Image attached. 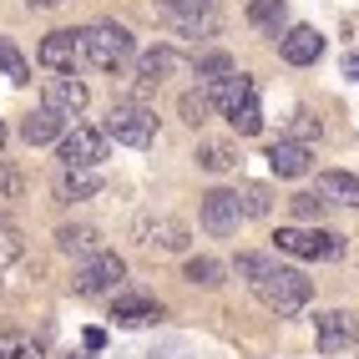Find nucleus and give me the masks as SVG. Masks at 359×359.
Returning a JSON list of instances; mask_svg holds the SVG:
<instances>
[{
	"label": "nucleus",
	"instance_id": "nucleus-1",
	"mask_svg": "<svg viewBox=\"0 0 359 359\" xmlns=\"http://www.w3.org/2000/svg\"><path fill=\"white\" fill-rule=\"evenodd\" d=\"M253 294H258V304L269 309V314H278V319H294L299 309L309 304V294H314V283H309L299 269H289V263H273V269L253 283Z\"/></svg>",
	"mask_w": 359,
	"mask_h": 359
},
{
	"label": "nucleus",
	"instance_id": "nucleus-2",
	"mask_svg": "<svg viewBox=\"0 0 359 359\" xmlns=\"http://www.w3.org/2000/svg\"><path fill=\"white\" fill-rule=\"evenodd\" d=\"M137 51V41L127 26H116V20H102V26H91L86 31V61L91 66H102V71H122Z\"/></svg>",
	"mask_w": 359,
	"mask_h": 359
},
{
	"label": "nucleus",
	"instance_id": "nucleus-3",
	"mask_svg": "<svg viewBox=\"0 0 359 359\" xmlns=\"http://www.w3.org/2000/svg\"><path fill=\"white\" fill-rule=\"evenodd\" d=\"M107 137H116L122 147H152L157 137V111L142 102H116L107 111Z\"/></svg>",
	"mask_w": 359,
	"mask_h": 359
},
{
	"label": "nucleus",
	"instance_id": "nucleus-4",
	"mask_svg": "<svg viewBox=\"0 0 359 359\" xmlns=\"http://www.w3.org/2000/svg\"><path fill=\"white\" fill-rule=\"evenodd\" d=\"M273 248L278 253H294V258H324V263H334L344 253V233H329V228H278L273 233Z\"/></svg>",
	"mask_w": 359,
	"mask_h": 359
},
{
	"label": "nucleus",
	"instance_id": "nucleus-5",
	"mask_svg": "<svg viewBox=\"0 0 359 359\" xmlns=\"http://www.w3.org/2000/svg\"><path fill=\"white\" fill-rule=\"evenodd\" d=\"M81 61H86V31H51L41 41V66L56 76H76Z\"/></svg>",
	"mask_w": 359,
	"mask_h": 359
},
{
	"label": "nucleus",
	"instance_id": "nucleus-6",
	"mask_svg": "<svg viewBox=\"0 0 359 359\" xmlns=\"http://www.w3.org/2000/svg\"><path fill=\"white\" fill-rule=\"evenodd\" d=\"M122 278H127V263L116 253H91L76 269V294H86V299L111 294V289H122Z\"/></svg>",
	"mask_w": 359,
	"mask_h": 359
},
{
	"label": "nucleus",
	"instance_id": "nucleus-7",
	"mask_svg": "<svg viewBox=\"0 0 359 359\" xmlns=\"http://www.w3.org/2000/svg\"><path fill=\"white\" fill-rule=\"evenodd\" d=\"M198 218L212 238H233L238 223H243V208H238V193L233 187H212V193H203V208H198Z\"/></svg>",
	"mask_w": 359,
	"mask_h": 359
},
{
	"label": "nucleus",
	"instance_id": "nucleus-8",
	"mask_svg": "<svg viewBox=\"0 0 359 359\" xmlns=\"http://www.w3.org/2000/svg\"><path fill=\"white\" fill-rule=\"evenodd\" d=\"M102 157H107V132H97V127H76V132L61 137V162L71 167V172H91Z\"/></svg>",
	"mask_w": 359,
	"mask_h": 359
},
{
	"label": "nucleus",
	"instance_id": "nucleus-9",
	"mask_svg": "<svg viewBox=\"0 0 359 359\" xmlns=\"http://www.w3.org/2000/svg\"><path fill=\"white\" fill-rule=\"evenodd\" d=\"M86 102H91V91H86L81 76H51V81H46V97H41V107H51L56 116H66V122L81 116Z\"/></svg>",
	"mask_w": 359,
	"mask_h": 359
},
{
	"label": "nucleus",
	"instance_id": "nucleus-10",
	"mask_svg": "<svg viewBox=\"0 0 359 359\" xmlns=\"http://www.w3.org/2000/svg\"><path fill=\"white\" fill-rule=\"evenodd\" d=\"M137 238L147 248H162V253H187V243H193L182 218H147V223H137Z\"/></svg>",
	"mask_w": 359,
	"mask_h": 359
},
{
	"label": "nucleus",
	"instance_id": "nucleus-11",
	"mask_svg": "<svg viewBox=\"0 0 359 359\" xmlns=\"http://www.w3.org/2000/svg\"><path fill=\"white\" fill-rule=\"evenodd\" d=\"M278 51H283V61H289V66H314V61L324 56V36H319L314 26H294V31L278 36Z\"/></svg>",
	"mask_w": 359,
	"mask_h": 359
},
{
	"label": "nucleus",
	"instance_id": "nucleus-12",
	"mask_svg": "<svg viewBox=\"0 0 359 359\" xmlns=\"http://www.w3.org/2000/svg\"><path fill=\"white\" fill-rule=\"evenodd\" d=\"M314 334H319V349H324V354H339L344 344H354V339H359V319H354V314H344V309H334V314H319Z\"/></svg>",
	"mask_w": 359,
	"mask_h": 359
},
{
	"label": "nucleus",
	"instance_id": "nucleus-13",
	"mask_svg": "<svg viewBox=\"0 0 359 359\" xmlns=\"http://www.w3.org/2000/svg\"><path fill=\"white\" fill-rule=\"evenodd\" d=\"M269 167H273V177H304L309 167H314V157H309V142H273L269 147Z\"/></svg>",
	"mask_w": 359,
	"mask_h": 359
},
{
	"label": "nucleus",
	"instance_id": "nucleus-14",
	"mask_svg": "<svg viewBox=\"0 0 359 359\" xmlns=\"http://www.w3.org/2000/svg\"><path fill=\"white\" fill-rule=\"evenodd\" d=\"M162 15L172 20L182 36H198V26L212 20V0H162Z\"/></svg>",
	"mask_w": 359,
	"mask_h": 359
},
{
	"label": "nucleus",
	"instance_id": "nucleus-15",
	"mask_svg": "<svg viewBox=\"0 0 359 359\" xmlns=\"http://www.w3.org/2000/svg\"><path fill=\"white\" fill-rule=\"evenodd\" d=\"M111 319L122 324V329H142V324H157L162 319V304L147 299V294H122L116 309H111Z\"/></svg>",
	"mask_w": 359,
	"mask_h": 359
},
{
	"label": "nucleus",
	"instance_id": "nucleus-16",
	"mask_svg": "<svg viewBox=\"0 0 359 359\" xmlns=\"http://www.w3.org/2000/svg\"><path fill=\"white\" fill-rule=\"evenodd\" d=\"M187 61H182V51H172V46H157V51H147L137 61V76H142V86H157V81H167V76H177Z\"/></svg>",
	"mask_w": 359,
	"mask_h": 359
},
{
	"label": "nucleus",
	"instance_id": "nucleus-17",
	"mask_svg": "<svg viewBox=\"0 0 359 359\" xmlns=\"http://www.w3.org/2000/svg\"><path fill=\"white\" fill-rule=\"evenodd\" d=\"M56 248L66 258H91V253H102V233L91 228V223H66L56 233Z\"/></svg>",
	"mask_w": 359,
	"mask_h": 359
},
{
	"label": "nucleus",
	"instance_id": "nucleus-18",
	"mask_svg": "<svg viewBox=\"0 0 359 359\" xmlns=\"http://www.w3.org/2000/svg\"><path fill=\"white\" fill-rule=\"evenodd\" d=\"M253 97H258V86H253V76H243V71H233L228 81L212 86V107H218L223 116H228V111H238L243 102H253Z\"/></svg>",
	"mask_w": 359,
	"mask_h": 359
},
{
	"label": "nucleus",
	"instance_id": "nucleus-19",
	"mask_svg": "<svg viewBox=\"0 0 359 359\" xmlns=\"http://www.w3.org/2000/svg\"><path fill=\"white\" fill-rule=\"evenodd\" d=\"M61 127H66V116H56L51 107H41V111H31L26 122H20V137H26L31 147H46V142L61 137Z\"/></svg>",
	"mask_w": 359,
	"mask_h": 359
},
{
	"label": "nucleus",
	"instance_id": "nucleus-20",
	"mask_svg": "<svg viewBox=\"0 0 359 359\" xmlns=\"http://www.w3.org/2000/svg\"><path fill=\"white\" fill-rule=\"evenodd\" d=\"M319 198L339 203V208H359V177L354 172H319Z\"/></svg>",
	"mask_w": 359,
	"mask_h": 359
},
{
	"label": "nucleus",
	"instance_id": "nucleus-21",
	"mask_svg": "<svg viewBox=\"0 0 359 359\" xmlns=\"http://www.w3.org/2000/svg\"><path fill=\"white\" fill-rule=\"evenodd\" d=\"M283 20H289V6L283 0H248V26L263 36H278Z\"/></svg>",
	"mask_w": 359,
	"mask_h": 359
},
{
	"label": "nucleus",
	"instance_id": "nucleus-22",
	"mask_svg": "<svg viewBox=\"0 0 359 359\" xmlns=\"http://www.w3.org/2000/svg\"><path fill=\"white\" fill-rule=\"evenodd\" d=\"M91 193H102L97 167H91V172H71V167H66V177L56 182V198H61V203H76V198H91Z\"/></svg>",
	"mask_w": 359,
	"mask_h": 359
},
{
	"label": "nucleus",
	"instance_id": "nucleus-23",
	"mask_svg": "<svg viewBox=\"0 0 359 359\" xmlns=\"http://www.w3.org/2000/svg\"><path fill=\"white\" fill-rule=\"evenodd\" d=\"M223 263L218 258H208V253H198V258H187V269H182V278L187 283H198V289H218V283H223Z\"/></svg>",
	"mask_w": 359,
	"mask_h": 359
},
{
	"label": "nucleus",
	"instance_id": "nucleus-24",
	"mask_svg": "<svg viewBox=\"0 0 359 359\" xmlns=\"http://www.w3.org/2000/svg\"><path fill=\"white\" fill-rule=\"evenodd\" d=\"M198 167H203V172H233V167H238V147H228V142H203V147H198Z\"/></svg>",
	"mask_w": 359,
	"mask_h": 359
},
{
	"label": "nucleus",
	"instance_id": "nucleus-25",
	"mask_svg": "<svg viewBox=\"0 0 359 359\" xmlns=\"http://www.w3.org/2000/svg\"><path fill=\"white\" fill-rule=\"evenodd\" d=\"M233 193H238L243 218H263V212L273 208V198H269V187H263V182H243V187H233Z\"/></svg>",
	"mask_w": 359,
	"mask_h": 359
},
{
	"label": "nucleus",
	"instance_id": "nucleus-26",
	"mask_svg": "<svg viewBox=\"0 0 359 359\" xmlns=\"http://www.w3.org/2000/svg\"><path fill=\"white\" fill-rule=\"evenodd\" d=\"M289 208H294V218H299V223H324L329 198H319V193H294V198H289Z\"/></svg>",
	"mask_w": 359,
	"mask_h": 359
},
{
	"label": "nucleus",
	"instance_id": "nucleus-27",
	"mask_svg": "<svg viewBox=\"0 0 359 359\" xmlns=\"http://www.w3.org/2000/svg\"><path fill=\"white\" fill-rule=\"evenodd\" d=\"M212 111H218V107H212V91H187V97H182V122L187 127H203Z\"/></svg>",
	"mask_w": 359,
	"mask_h": 359
},
{
	"label": "nucleus",
	"instance_id": "nucleus-28",
	"mask_svg": "<svg viewBox=\"0 0 359 359\" xmlns=\"http://www.w3.org/2000/svg\"><path fill=\"white\" fill-rule=\"evenodd\" d=\"M228 122H233V132H238V137L263 132V107H258V97H253V102H243L238 111H228Z\"/></svg>",
	"mask_w": 359,
	"mask_h": 359
},
{
	"label": "nucleus",
	"instance_id": "nucleus-29",
	"mask_svg": "<svg viewBox=\"0 0 359 359\" xmlns=\"http://www.w3.org/2000/svg\"><path fill=\"white\" fill-rule=\"evenodd\" d=\"M0 76H11V81H31V66H26V56H20L6 36H0Z\"/></svg>",
	"mask_w": 359,
	"mask_h": 359
},
{
	"label": "nucleus",
	"instance_id": "nucleus-30",
	"mask_svg": "<svg viewBox=\"0 0 359 359\" xmlns=\"http://www.w3.org/2000/svg\"><path fill=\"white\" fill-rule=\"evenodd\" d=\"M228 76H233V61H228L223 51H212V56H203V61H198V81L218 86V81H228Z\"/></svg>",
	"mask_w": 359,
	"mask_h": 359
},
{
	"label": "nucleus",
	"instance_id": "nucleus-31",
	"mask_svg": "<svg viewBox=\"0 0 359 359\" xmlns=\"http://www.w3.org/2000/svg\"><path fill=\"white\" fill-rule=\"evenodd\" d=\"M269 269H273V258H269V253H238V263H233V273H238V278H248V283H258Z\"/></svg>",
	"mask_w": 359,
	"mask_h": 359
},
{
	"label": "nucleus",
	"instance_id": "nucleus-32",
	"mask_svg": "<svg viewBox=\"0 0 359 359\" xmlns=\"http://www.w3.org/2000/svg\"><path fill=\"white\" fill-rule=\"evenodd\" d=\"M0 359H46V354H41V344L20 339V334H6L0 339Z\"/></svg>",
	"mask_w": 359,
	"mask_h": 359
},
{
	"label": "nucleus",
	"instance_id": "nucleus-33",
	"mask_svg": "<svg viewBox=\"0 0 359 359\" xmlns=\"http://www.w3.org/2000/svg\"><path fill=\"white\" fill-rule=\"evenodd\" d=\"M20 248H26V243H20V233L11 223H0V269H11V263L20 258Z\"/></svg>",
	"mask_w": 359,
	"mask_h": 359
},
{
	"label": "nucleus",
	"instance_id": "nucleus-34",
	"mask_svg": "<svg viewBox=\"0 0 359 359\" xmlns=\"http://www.w3.org/2000/svg\"><path fill=\"white\" fill-rule=\"evenodd\" d=\"M20 193H26V177H20L15 167L0 162V198H20Z\"/></svg>",
	"mask_w": 359,
	"mask_h": 359
},
{
	"label": "nucleus",
	"instance_id": "nucleus-35",
	"mask_svg": "<svg viewBox=\"0 0 359 359\" xmlns=\"http://www.w3.org/2000/svg\"><path fill=\"white\" fill-rule=\"evenodd\" d=\"M26 6H31V11H56L61 0H26Z\"/></svg>",
	"mask_w": 359,
	"mask_h": 359
},
{
	"label": "nucleus",
	"instance_id": "nucleus-36",
	"mask_svg": "<svg viewBox=\"0 0 359 359\" xmlns=\"http://www.w3.org/2000/svg\"><path fill=\"white\" fill-rule=\"evenodd\" d=\"M0 147H6V122H0Z\"/></svg>",
	"mask_w": 359,
	"mask_h": 359
}]
</instances>
